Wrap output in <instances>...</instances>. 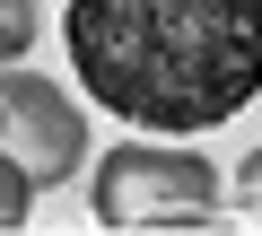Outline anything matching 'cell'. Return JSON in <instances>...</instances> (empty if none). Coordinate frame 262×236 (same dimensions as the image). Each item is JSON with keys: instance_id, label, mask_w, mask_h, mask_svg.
<instances>
[{"instance_id": "cell-1", "label": "cell", "mask_w": 262, "mask_h": 236, "mask_svg": "<svg viewBox=\"0 0 262 236\" xmlns=\"http://www.w3.org/2000/svg\"><path fill=\"white\" fill-rule=\"evenodd\" d=\"M79 88L149 132H210L262 96V0H70Z\"/></svg>"}, {"instance_id": "cell-2", "label": "cell", "mask_w": 262, "mask_h": 236, "mask_svg": "<svg viewBox=\"0 0 262 236\" xmlns=\"http://www.w3.org/2000/svg\"><path fill=\"white\" fill-rule=\"evenodd\" d=\"M96 219L105 227H210L219 219V175L192 149H114L96 166Z\"/></svg>"}, {"instance_id": "cell-3", "label": "cell", "mask_w": 262, "mask_h": 236, "mask_svg": "<svg viewBox=\"0 0 262 236\" xmlns=\"http://www.w3.org/2000/svg\"><path fill=\"white\" fill-rule=\"evenodd\" d=\"M0 140H9V158L27 166L35 192L61 184V175L88 158V123H79V105H70L53 79H35V70H9V79H0Z\"/></svg>"}, {"instance_id": "cell-4", "label": "cell", "mask_w": 262, "mask_h": 236, "mask_svg": "<svg viewBox=\"0 0 262 236\" xmlns=\"http://www.w3.org/2000/svg\"><path fill=\"white\" fill-rule=\"evenodd\" d=\"M27 210H35V184H27V166H18L9 149H0V227H18Z\"/></svg>"}, {"instance_id": "cell-5", "label": "cell", "mask_w": 262, "mask_h": 236, "mask_svg": "<svg viewBox=\"0 0 262 236\" xmlns=\"http://www.w3.org/2000/svg\"><path fill=\"white\" fill-rule=\"evenodd\" d=\"M35 44V0H0V61H18Z\"/></svg>"}, {"instance_id": "cell-6", "label": "cell", "mask_w": 262, "mask_h": 236, "mask_svg": "<svg viewBox=\"0 0 262 236\" xmlns=\"http://www.w3.org/2000/svg\"><path fill=\"white\" fill-rule=\"evenodd\" d=\"M236 210H253V219H262V149H253V158H245V175H236Z\"/></svg>"}]
</instances>
